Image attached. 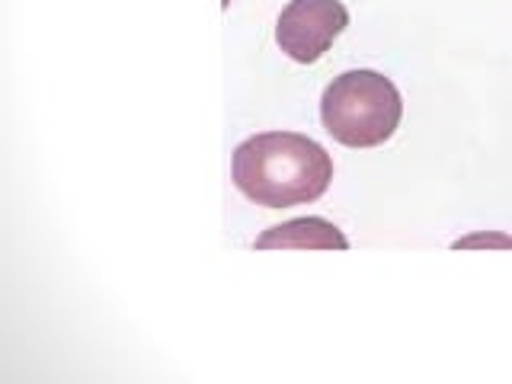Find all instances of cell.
Returning <instances> with one entry per match:
<instances>
[{
  "label": "cell",
  "mask_w": 512,
  "mask_h": 384,
  "mask_svg": "<svg viewBox=\"0 0 512 384\" xmlns=\"http://www.w3.org/2000/svg\"><path fill=\"white\" fill-rule=\"evenodd\" d=\"M224 4H228V0H224Z\"/></svg>",
  "instance_id": "6"
},
{
  "label": "cell",
  "mask_w": 512,
  "mask_h": 384,
  "mask_svg": "<svg viewBox=\"0 0 512 384\" xmlns=\"http://www.w3.org/2000/svg\"><path fill=\"white\" fill-rule=\"evenodd\" d=\"M349 26L343 0H292L276 23V45L298 64L320 61Z\"/></svg>",
  "instance_id": "3"
},
{
  "label": "cell",
  "mask_w": 512,
  "mask_h": 384,
  "mask_svg": "<svg viewBox=\"0 0 512 384\" xmlns=\"http://www.w3.org/2000/svg\"><path fill=\"white\" fill-rule=\"evenodd\" d=\"M234 186L263 208L317 202L330 189L333 157L308 135L263 132L237 144L231 157Z\"/></svg>",
  "instance_id": "1"
},
{
  "label": "cell",
  "mask_w": 512,
  "mask_h": 384,
  "mask_svg": "<svg viewBox=\"0 0 512 384\" xmlns=\"http://www.w3.org/2000/svg\"><path fill=\"white\" fill-rule=\"evenodd\" d=\"M400 116L404 100L394 80L368 68L333 77L320 96V122L346 148H378L397 132Z\"/></svg>",
  "instance_id": "2"
},
{
  "label": "cell",
  "mask_w": 512,
  "mask_h": 384,
  "mask_svg": "<svg viewBox=\"0 0 512 384\" xmlns=\"http://www.w3.org/2000/svg\"><path fill=\"white\" fill-rule=\"evenodd\" d=\"M256 250H346L349 237L327 218H292L256 237Z\"/></svg>",
  "instance_id": "4"
},
{
  "label": "cell",
  "mask_w": 512,
  "mask_h": 384,
  "mask_svg": "<svg viewBox=\"0 0 512 384\" xmlns=\"http://www.w3.org/2000/svg\"><path fill=\"white\" fill-rule=\"evenodd\" d=\"M477 244H493V247H512V237H500V234H477V237H464L455 247H477Z\"/></svg>",
  "instance_id": "5"
}]
</instances>
